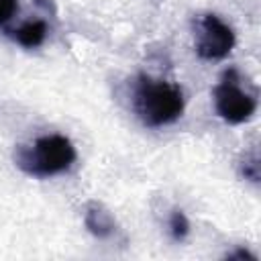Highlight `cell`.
I'll return each mask as SVG.
<instances>
[{"mask_svg": "<svg viewBox=\"0 0 261 261\" xmlns=\"http://www.w3.org/2000/svg\"><path fill=\"white\" fill-rule=\"evenodd\" d=\"M135 114L147 126H163L184 112V92L177 84L141 73L133 88Z\"/></svg>", "mask_w": 261, "mask_h": 261, "instance_id": "cell-1", "label": "cell"}, {"mask_svg": "<svg viewBox=\"0 0 261 261\" xmlns=\"http://www.w3.org/2000/svg\"><path fill=\"white\" fill-rule=\"evenodd\" d=\"M14 161L29 175L49 177L71 167L75 161V147L63 135H45L31 145L18 147Z\"/></svg>", "mask_w": 261, "mask_h": 261, "instance_id": "cell-2", "label": "cell"}, {"mask_svg": "<svg viewBox=\"0 0 261 261\" xmlns=\"http://www.w3.org/2000/svg\"><path fill=\"white\" fill-rule=\"evenodd\" d=\"M214 106L222 120L228 124H241L251 120L257 110V100L241 90L237 69H226L214 88Z\"/></svg>", "mask_w": 261, "mask_h": 261, "instance_id": "cell-3", "label": "cell"}, {"mask_svg": "<svg viewBox=\"0 0 261 261\" xmlns=\"http://www.w3.org/2000/svg\"><path fill=\"white\" fill-rule=\"evenodd\" d=\"M194 43L196 53L206 61L224 59L234 47L232 29L216 14H202L194 22Z\"/></svg>", "mask_w": 261, "mask_h": 261, "instance_id": "cell-4", "label": "cell"}, {"mask_svg": "<svg viewBox=\"0 0 261 261\" xmlns=\"http://www.w3.org/2000/svg\"><path fill=\"white\" fill-rule=\"evenodd\" d=\"M84 222H86V228L98 239H108L116 230V222H114L112 214L100 202H90L86 206Z\"/></svg>", "mask_w": 261, "mask_h": 261, "instance_id": "cell-5", "label": "cell"}, {"mask_svg": "<svg viewBox=\"0 0 261 261\" xmlns=\"http://www.w3.org/2000/svg\"><path fill=\"white\" fill-rule=\"evenodd\" d=\"M47 37V24L43 20H29L24 22L22 27H18L14 31V39L18 45L27 47V49H33V47H39L43 45Z\"/></svg>", "mask_w": 261, "mask_h": 261, "instance_id": "cell-6", "label": "cell"}, {"mask_svg": "<svg viewBox=\"0 0 261 261\" xmlns=\"http://www.w3.org/2000/svg\"><path fill=\"white\" fill-rule=\"evenodd\" d=\"M169 230H171V237L175 241H181V239L188 237L190 222H188V216L181 210H173L171 212V216H169Z\"/></svg>", "mask_w": 261, "mask_h": 261, "instance_id": "cell-7", "label": "cell"}, {"mask_svg": "<svg viewBox=\"0 0 261 261\" xmlns=\"http://www.w3.org/2000/svg\"><path fill=\"white\" fill-rule=\"evenodd\" d=\"M243 175L247 179H251V181H259V161H257L255 155L251 159L243 161Z\"/></svg>", "mask_w": 261, "mask_h": 261, "instance_id": "cell-8", "label": "cell"}, {"mask_svg": "<svg viewBox=\"0 0 261 261\" xmlns=\"http://www.w3.org/2000/svg\"><path fill=\"white\" fill-rule=\"evenodd\" d=\"M18 10V2L16 0H0V24L8 22L14 12Z\"/></svg>", "mask_w": 261, "mask_h": 261, "instance_id": "cell-9", "label": "cell"}, {"mask_svg": "<svg viewBox=\"0 0 261 261\" xmlns=\"http://www.w3.org/2000/svg\"><path fill=\"white\" fill-rule=\"evenodd\" d=\"M226 257H228V259H251V261H255V255H251V253L245 251V249H239V251H234V253H228Z\"/></svg>", "mask_w": 261, "mask_h": 261, "instance_id": "cell-10", "label": "cell"}]
</instances>
